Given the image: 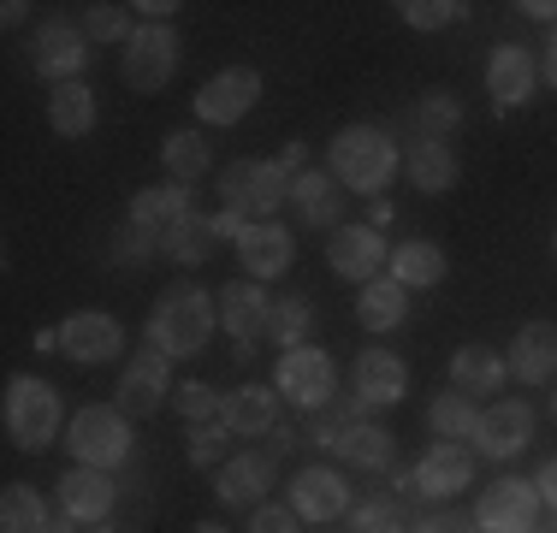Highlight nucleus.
<instances>
[{
    "label": "nucleus",
    "instance_id": "1",
    "mask_svg": "<svg viewBox=\"0 0 557 533\" xmlns=\"http://www.w3.org/2000/svg\"><path fill=\"white\" fill-rule=\"evenodd\" d=\"M302 172V142H290L278 160H237V166H225V178H220V213H214V225H220V237H237L244 225H256V220H273V208L290 196V178Z\"/></svg>",
    "mask_w": 557,
    "mask_h": 533
},
{
    "label": "nucleus",
    "instance_id": "2",
    "mask_svg": "<svg viewBox=\"0 0 557 533\" xmlns=\"http://www.w3.org/2000/svg\"><path fill=\"white\" fill-rule=\"evenodd\" d=\"M220 314H214V290L190 285V278H178L172 290H161L149 309V344L172 362H190V356L208 350V338H214Z\"/></svg>",
    "mask_w": 557,
    "mask_h": 533
},
{
    "label": "nucleus",
    "instance_id": "3",
    "mask_svg": "<svg viewBox=\"0 0 557 533\" xmlns=\"http://www.w3.org/2000/svg\"><path fill=\"white\" fill-rule=\"evenodd\" d=\"M397 166H404V160H397V142L380 125H344L333 137V149H326V172L356 196H380L397 178Z\"/></svg>",
    "mask_w": 557,
    "mask_h": 533
},
{
    "label": "nucleus",
    "instance_id": "4",
    "mask_svg": "<svg viewBox=\"0 0 557 533\" xmlns=\"http://www.w3.org/2000/svg\"><path fill=\"white\" fill-rule=\"evenodd\" d=\"M0 416H7V438H12L18 450H48V445L60 438V426H65L60 392H54L48 380H36V373H12Z\"/></svg>",
    "mask_w": 557,
    "mask_h": 533
},
{
    "label": "nucleus",
    "instance_id": "5",
    "mask_svg": "<svg viewBox=\"0 0 557 533\" xmlns=\"http://www.w3.org/2000/svg\"><path fill=\"white\" fill-rule=\"evenodd\" d=\"M65 445H72V462L113 474L119 462H131V416L119 404H84L65 421Z\"/></svg>",
    "mask_w": 557,
    "mask_h": 533
},
{
    "label": "nucleus",
    "instance_id": "6",
    "mask_svg": "<svg viewBox=\"0 0 557 533\" xmlns=\"http://www.w3.org/2000/svg\"><path fill=\"white\" fill-rule=\"evenodd\" d=\"M178 65H184L178 30H172V24H143V30L125 42L119 77H125V89H137V96H161L172 77H178Z\"/></svg>",
    "mask_w": 557,
    "mask_h": 533
},
{
    "label": "nucleus",
    "instance_id": "7",
    "mask_svg": "<svg viewBox=\"0 0 557 533\" xmlns=\"http://www.w3.org/2000/svg\"><path fill=\"white\" fill-rule=\"evenodd\" d=\"M273 385H278V397H285V404L321 416V409L333 404V392H338V368H333V356H326V350L302 344V350H285V356H278Z\"/></svg>",
    "mask_w": 557,
    "mask_h": 533
},
{
    "label": "nucleus",
    "instance_id": "8",
    "mask_svg": "<svg viewBox=\"0 0 557 533\" xmlns=\"http://www.w3.org/2000/svg\"><path fill=\"white\" fill-rule=\"evenodd\" d=\"M30 65H36V77L77 84V77H84V65H89V36H84V24H72V18H42V24H36V36H30Z\"/></svg>",
    "mask_w": 557,
    "mask_h": 533
},
{
    "label": "nucleus",
    "instance_id": "9",
    "mask_svg": "<svg viewBox=\"0 0 557 533\" xmlns=\"http://www.w3.org/2000/svg\"><path fill=\"white\" fill-rule=\"evenodd\" d=\"M261 101V72L256 65H225L202 89H196V119L202 125H237L249 107Z\"/></svg>",
    "mask_w": 557,
    "mask_h": 533
},
{
    "label": "nucleus",
    "instance_id": "10",
    "mask_svg": "<svg viewBox=\"0 0 557 533\" xmlns=\"http://www.w3.org/2000/svg\"><path fill=\"white\" fill-rule=\"evenodd\" d=\"M166 397H172V356H161L149 344V350H137L125 362V373H119V409L131 421H143L154 409H166Z\"/></svg>",
    "mask_w": 557,
    "mask_h": 533
},
{
    "label": "nucleus",
    "instance_id": "11",
    "mask_svg": "<svg viewBox=\"0 0 557 533\" xmlns=\"http://www.w3.org/2000/svg\"><path fill=\"white\" fill-rule=\"evenodd\" d=\"M534 516H540V486L516 474L486 486L481 504H474V528L481 533H534Z\"/></svg>",
    "mask_w": 557,
    "mask_h": 533
},
{
    "label": "nucleus",
    "instance_id": "12",
    "mask_svg": "<svg viewBox=\"0 0 557 533\" xmlns=\"http://www.w3.org/2000/svg\"><path fill=\"white\" fill-rule=\"evenodd\" d=\"M60 350L72 356V362H84V368H101V362H113V356L125 350V326H119L113 314H101V309L65 314L60 320Z\"/></svg>",
    "mask_w": 557,
    "mask_h": 533
},
{
    "label": "nucleus",
    "instance_id": "13",
    "mask_svg": "<svg viewBox=\"0 0 557 533\" xmlns=\"http://www.w3.org/2000/svg\"><path fill=\"white\" fill-rule=\"evenodd\" d=\"M268 486H273V457L268 450H237L214 469V492L225 510H261L268 504Z\"/></svg>",
    "mask_w": 557,
    "mask_h": 533
},
{
    "label": "nucleus",
    "instance_id": "14",
    "mask_svg": "<svg viewBox=\"0 0 557 533\" xmlns=\"http://www.w3.org/2000/svg\"><path fill=\"white\" fill-rule=\"evenodd\" d=\"M528 438H534V409H528L522 397H504V404H486L481 409V426H474L481 457L510 462L516 450H528Z\"/></svg>",
    "mask_w": 557,
    "mask_h": 533
},
{
    "label": "nucleus",
    "instance_id": "15",
    "mask_svg": "<svg viewBox=\"0 0 557 533\" xmlns=\"http://www.w3.org/2000/svg\"><path fill=\"white\" fill-rule=\"evenodd\" d=\"M392 261V249L380 244L374 225H338L333 244H326V266H333L338 278H350V285H368V278H380V266Z\"/></svg>",
    "mask_w": 557,
    "mask_h": 533
},
{
    "label": "nucleus",
    "instance_id": "16",
    "mask_svg": "<svg viewBox=\"0 0 557 533\" xmlns=\"http://www.w3.org/2000/svg\"><path fill=\"white\" fill-rule=\"evenodd\" d=\"M113 504H119V492H113V480L101 469L72 462V469L60 474V516H65V522L96 528V522H108V516H113Z\"/></svg>",
    "mask_w": 557,
    "mask_h": 533
},
{
    "label": "nucleus",
    "instance_id": "17",
    "mask_svg": "<svg viewBox=\"0 0 557 533\" xmlns=\"http://www.w3.org/2000/svg\"><path fill=\"white\" fill-rule=\"evenodd\" d=\"M237 261H244V273L261 285V278L290 273L297 244H290V232L278 220H256V225H244V232H237Z\"/></svg>",
    "mask_w": 557,
    "mask_h": 533
},
{
    "label": "nucleus",
    "instance_id": "18",
    "mask_svg": "<svg viewBox=\"0 0 557 533\" xmlns=\"http://www.w3.org/2000/svg\"><path fill=\"white\" fill-rule=\"evenodd\" d=\"M356 409H392L397 397L409 392V368H404V356H392V350H362L356 356Z\"/></svg>",
    "mask_w": 557,
    "mask_h": 533
},
{
    "label": "nucleus",
    "instance_id": "19",
    "mask_svg": "<svg viewBox=\"0 0 557 533\" xmlns=\"http://www.w3.org/2000/svg\"><path fill=\"white\" fill-rule=\"evenodd\" d=\"M214 314L237 344H256L261 332H268V320H273V302L261 297L256 278H232L225 290H214Z\"/></svg>",
    "mask_w": 557,
    "mask_h": 533
},
{
    "label": "nucleus",
    "instance_id": "20",
    "mask_svg": "<svg viewBox=\"0 0 557 533\" xmlns=\"http://www.w3.org/2000/svg\"><path fill=\"white\" fill-rule=\"evenodd\" d=\"M534 84H540V65H534V53H528L522 42L493 48V60H486V96H493L504 113L534 96Z\"/></svg>",
    "mask_w": 557,
    "mask_h": 533
},
{
    "label": "nucleus",
    "instance_id": "21",
    "mask_svg": "<svg viewBox=\"0 0 557 533\" xmlns=\"http://www.w3.org/2000/svg\"><path fill=\"white\" fill-rule=\"evenodd\" d=\"M290 202H297V220L314 225V232H338L344 225V184L333 178V172H309L302 166L297 178H290Z\"/></svg>",
    "mask_w": 557,
    "mask_h": 533
},
{
    "label": "nucleus",
    "instance_id": "22",
    "mask_svg": "<svg viewBox=\"0 0 557 533\" xmlns=\"http://www.w3.org/2000/svg\"><path fill=\"white\" fill-rule=\"evenodd\" d=\"M510 373L522 385H552L557 380V326L552 320H528L510 338Z\"/></svg>",
    "mask_w": 557,
    "mask_h": 533
},
{
    "label": "nucleus",
    "instance_id": "23",
    "mask_svg": "<svg viewBox=\"0 0 557 533\" xmlns=\"http://www.w3.org/2000/svg\"><path fill=\"white\" fill-rule=\"evenodd\" d=\"M469 480H474V457L462 445H450V438H440V445L416 462V492L421 498H457Z\"/></svg>",
    "mask_w": 557,
    "mask_h": 533
},
{
    "label": "nucleus",
    "instance_id": "24",
    "mask_svg": "<svg viewBox=\"0 0 557 533\" xmlns=\"http://www.w3.org/2000/svg\"><path fill=\"white\" fill-rule=\"evenodd\" d=\"M290 510L309 516V522H333V516H350V486L333 469H302L297 486H290Z\"/></svg>",
    "mask_w": 557,
    "mask_h": 533
},
{
    "label": "nucleus",
    "instance_id": "25",
    "mask_svg": "<svg viewBox=\"0 0 557 533\" xmlns=\"http://www.w3.org/2000/svg\"><path fill=\"white\" fill-rule=\"evenodd\" d=\"M220 421L232 426V433H244V438L273 433V426H278V392H273V385H237V392H225Z\"/></svg>",
    "mask_w": 557,
    "mask_h": 533
},
{
    "label": "nucleus",
    "instance_id": "26",
    "mask_svg": "<svg viewBox=\"0 0 557 533\" xmlns=\"http://www.w3.org/2000/svg\"><path fill=\"white\" fill-rule=\"evenodd\" d=\"M504 373H510V362H504L498 350H486V344H462V350L450 356V392L486 397V392L504 385Z\"/></svg>",
    "mask_w": 557,
    "mask_h": 533
},
{
    "label": "nucleus",
    "instance_id": "27",
    "mask_svg": "<svg viewBox=\"0 0 557 533\" xmlns=\"http://www.w3.org/2000/svg\"><path fill=\"white\" fill-rule=\"evenodd\" d=\"M214 244H220V225H214V213H184V220H172L166 232H161V256L172 261H184V266H202L208 256H214Z\"/></svg>",
    "mask_w": 557,
    "mask_h": 533
},
{
    "label": "nucleus",
    "instance_id": "28",
    "mask_svg": "<svg viewBox=\"0 0 557 533\" xmlns=\"http://www.w3.org/2000/svg\"><path fill=\"white\" fill-rule=\"evenodd\" d=\"M190 213V184H149V190H137V202H131V225H143V232L161 237L172 220H184Z\"/></svg>",
    "mask_w": 557,
    "mask_h": 533
},
{
    "label": "nucleus",
    "instance_id": "29",
    "mask_svg": "<svg viewBox=\"0 0 557 533\" xmlns=\"http://www.w3.org/2000/svg\"><path fill=\"white\" fill-rule=\"evenodd\" d=\"M409 314V290L397 285V278H368L362 297H356V320H362L368 332H397Z\"/></svg>",
    "mask_w": 557,
    "mask_h": 533
},
{
    "label": "nucleus",
    "instance_id": "30",
    "mask_svg": "<svg viewBox=\"0 0 557 533\" xmlns=\"http://www.w3.org/2000/svg\"><path fill=\"white\" fill-rule=\"evenodd\" d=\"M338 457L350 462V469H392V433L380 421H350V426H338Z\"/></svg>",
    "mask_w": 557,
    "mask_h": 533
},
{
    "label": "nucleus",
    "instance_id": "31",
    "mask_svg": "<svg viewBox=\"0 0 557 533\" xmlns=\"http://www.w3.org/2000/svg\"><path fill=\"white\" fill-rule=\"evenodd\" d=\"M392 278H397L404 290L440 285V278H445V249L428 244V237H409V244H397V249H392Z\"/></svg>",
    "mask_w": 557,
    "mask_h": 533
},
{
    "label": "nucleus",
    "instance_id": "32",
    "mask_svg": "<svg viewBox=\"0 0 557 533\" xmlns=\"http://www.w3.org/2000/svg\"><path fill=\"white\" fill-rule=\"evenodd\" d=\"M48 125H54L60 137H89V131H96V96H89L84 77H77V84H54V96H48Z\"/></svg>",
    "mask_w": 557,
    "mask_h": 533
},
{
    "label": "nucleus",
    "instance_id": "33",
    "mask_svg": "<svg viewBox=\"0 0 557 533\" xmlns=\"http://www.w3.org/2000/svg\"><path fill=\"white\" fill-rule=\"evenodd\" d=\"M161 166H166V178H172V184H196L208 166H214V149H208L202 131H166V142H161Z\"/></svg>",
    "mask_w": 557,
    "mask_h": 533
},
{
    "label": "nucleus",
    "instance_id": "34",
    "mask_svg": "<svg viewBox=\"0 0 557 533\" xmlns=\"http://www.w3.org/2000/svg\"><path fill=\"white\" fill-rule=\"evenodd\" d=\"M404 172H409V184H416V190L445 196L450 184H457V154H450V142H428V137H421L416 154L404 160Z\"/></svg>",
    "mask_w": 557,
    "mask_h": 533
},
{
    "label": "nucleus",
    "instance_id": "35",
    "mask_svg": "<svg viewBox=\"0 0 557 533\" xmlns=\"http://www.w3.org/2000/svg\"><path fill=\"white\" fill-rule=\"evenodd\" d=\"M0 533H54L42 492L24 486V480H12V486L0 492Z\"/></svg>",
    "mask_w": 557,
    "mask_h": 533
},
{
    "label": "nucleus",
    "instance_id": "36",
    "mask_svg": "<svg viewBox=\"0 0 557 533\" xmlns=\"http://www.w3.org/2000/svg\"><path fill=\"white\" fill-rule=\"evenodd\" d=\"M428 426L440 438H450V445H457V438H474V426H481V409H474V397H462V392H440L428 404Z\"/></svg>",
    "mask_w": 557,
    "mask_h": 533
},
{
    "label": "nucleus",
    "instance_id": "37",
    "mask_svg": "<svg viewBox=\"0 0 557 533\" xmlns=\"http://www.w3.org/2000/svg\"><path fill=\"white\" fill-rule=\"evenodd\" d=\"M416 125H421V137H428V142H445L450 131L462 125V101L450 96V89H428V96L416 101Z\"/></svg>",
    "mask_w": 557,
    "mask_h": 533
},
{
    "label": "nucleus",
    "instance_id": "38",
    "mask_svg": "<svg viewBox=\"0 0 557 533\" xmlns=\"http://www.w3.org/2000/svg\"><path fill=\"white\" fill-rule=\"evenodd\" d=\"M84 36L89 42H131V12L125 7H108V0H96V7H84Z\"/></svg>",
    "mask_w": 557,
    "mask_h": 533
},
{
    "label": "nucleus",
    "instance_id": "39",
    "mask_svg": "<svg viewBox=\"0 0 557 533\" xmlns=\"http://www.w3.org/2000/svg\"><path fill=\"white\" fill-rule=\"evenodd\" d=\"M172 404H178V416L190 421V426H202V421H220L225 397L214 392V385H202V380H184L178 392H172Z\"/></svg>",
    "mask_w": 557,
    "mask_h": 533
},
{
    "label": "nucleus",
    "instance_id": "40",
    "mask_svg": "<svg viewBox=\"0 0 557 533\" xmlns=\"http://www.w3.org/2000/svg\"><path fill=\"white\" fill-rule=\"evenodd\" d=\"M397 12H404L409 30H445V24H457L469 7H462V0H404Z\"/></svg>",
    "mask_w": 557,
    "mask_h": 533
},
{
    "label": "nucleus",
    "instance_id": "41",
    "mask_svg": "<svg viewBox=\"0 0 557 533\" xmlns=\"http://www.w3.org/2000/svg\"><path fill=\"white\" fill-rule=\"evenodd\" d=\"M268 332H273V344H290V350H302V332H309V302H302V297L273 302Z\"/></svg>",
    "mask_w": 557,
    "mask_h": 533
},
{
    "label": "nucleus",
    "instance_id": "42",
    "mask_svg": "<svg viewBox=\"0 0 557 533\" xmlns=\"http://www.w3.org/2000/svg\"><path fill=\"white\" fill-rule=\"evenodd\" d=\"M225 433H232L225 421H202V426H190V462H196V469H220V462L232 457V450H225Z\"/></svg>",
    "mask_w": 557,
    "mask_h": 533
},
{
    "label": "nucleus",
    "instance_id": "43",
    "mask_svg": "<svg viewBox=\"0 0 557 533\" xmlns=\"http://www.w3.org/2000/svg\"><path fill=\"white\" fill-rule=\"evenodd\" d=\"M350 533H409L397 504H356L350 510Z\"/></svg>",
    "mask_w": 557,
    "mask_h": 533
},
{
    "label": "nucleus",
    "instance_id": "44",
    "mask_svg": "<svg viewBox=\"0 0 557 533\" xmlns=\"http://www.w3.org/2000/svg\"><path fill=\"white\" fill-rule=\"evenodd\" d=\"M249 533H297V510H285V504H261Z\"/></svg>",
    "mask_w": 557,
    "mask_h": 533
},
{
    "label": "nucleus",
    "instance_id": "45",
    "mask_svg": "<svg viewBox=\"0 0 557 533\" xmlns=\"http://www.w3.org/2000/svg\"><path fill=\"white\" fill-rule=\"evenodd\" d=\"M409 533H481L474 522H462V516H450V510H440V516H428L421 528H409Z\"/></svg>",
    "mask_w": 557,
    "mask_h": 533
},
{
    "label": "nucleus",
    "instance_id": "46",
    "mask_svg": "<svg viewBox=\"0 0 557 533\" xmlns=\"http://www.w3.org/2000/svg\"><path fill=\"white\" fill-rule=\"evenodd\" d=\"M534 486H540V504H552V510H557V457L546 462V469H540Z\"/></svg>",
    "mask_w": 557,
    "mask_h": 533
},
{
    "label": "nucleus",
    "instance_id": "47",
    "mask_svg": "<svg viewBox=\"0 0 557 533\" xmlns=\"http://www.w3.org/2000/svg\"><path fill=\"white\" fill-rule=\"evenodd\" d=\"M516 12H522V18H557V0H522Z\"/></svg>",
    "mask_w": 557,
    "mask_h": 533
},
{
    "label": "nucleus",
    "instance_id": "48",
    "mask_svg": "<svg viewBox=\"0 0 557 533\" xmlns=\"http://www.w3.org/2000/svg\"><path fill=\"white\" fill-rule=\"evenodd\" d=\"M137 12H149V24H166V12H178V7H172V0H143Z\"/></svg>",
    "mask_w": 557,
    "mask_h": 533
},
{
    "label": "nucleus",
    "instance_id": "49",
    "mask_svg": "<svg viewBox=\"0 0 557 533\" xmlns=\"http://www.w3.org/2000/svg\"><path fill=\"white\" fill-rule=\"evenodd\" d=\"M540 72H546V84L557 89V30H552V48H546V65H540Z\"/></svg>",
    "mask_w": 557,
    "mask_h": 533
},
{
    "label": "nucleus",
    "instance_id": "50",
    "mask_svg": "<svg viewBox=\"0 0 557 533\" xmlns=\"http://www.w3.org/2000/svg\"><path fill=\"white\" fill-rule=\"evenodd\" d=\"M190 533H225V528H220V522H196Z\"/></svg>",
    "mask_w": 557,
    "mask_h": 533
},
{
    "label": "nucleus",
    "instance_id": "51",
    "mask_svg": "<svg viewBox=\"0 0 557 533\" xmlns=\"http://www.w3.org/2000/svg\"><path fill=\"white\" fill-rule=\"evenodd\" d=\"M54 533H84V522H54Z\"/></svg>",
    "mask_w": 557,
    "mask_h": 533
},
{
    "label": "nucleus",
    "instance_id": "52",
    "mask_svg": "<svg viewBox=\"0 0 557 533\" xmlns=\"http://www.w3.org/2000/svg\"><path fill=\"white\" fill-rule=\"evenodd\" d=\"M552 416H557V392H552Z\"/></svg>",
    "mask_w": 557,
    "mask_h": 533
},
{
    "label": "nucleus",
    "instance_id": "53",
    "mask_svg": "<svg viewBox=\"0 0 557 533\" xmlns=\"http://www.w3.org/2000/svg\"><path fill=\"white\" fill-rule=\"evenodd\" d=\"M552 256H557V232H552Z\"/></svg>",
    "mask_w": 557,
    "mask_h": 533
},
{
    "label": "nucleus",
    "instance_id": "54",
    "mask_svg": "<svg viewBox=\"0 0 557 533\" xmlns=\"http://www.w3.org/2000/svg\"><path fill=\"white\" fill-rule=\"evenodd\" d=\"M108 533H125V528H108Z\"/></svg>",
    "mask_w": 557,
    "mask_h": 533
}]
</instances>
